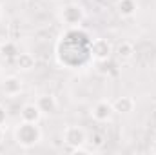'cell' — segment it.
I'll list each match as a JSON object with an SVG mask.
<instances>
[{
    "mask_svg": "<svg viewBox=\"0 0 156 155\" xmlns=\"http://www.w3.org/2000/svg\"><path fill=\"white\" fill-rule=\"evenodd\" d=\"M40 141H42V130H40L38 122L20 120L18 126L15 128V142L20 148H24V150L35 148Z\"/></svg>",
    "mask_w": 156,
    "mask_h": 155,
    "instance_id": "cell-1",
    "label": "cell"
},
{
    "mask_svg": "<svg viewBox=\"0 0 156 155\" xmlns=\"http://www.w3.org/2000/svg\"><path fill=\"white\" fill-rule=\"evenodd\" d=\"M62 139H64V142L69 146V152H73V150H76V148L83 146V144L87 142V133H85L83 128L71 124V126H67V128L64 130Z\"/></svg>",
    "mask_w": 156,
    "mask_h": 155,
    "instance_id": "cell-2",
    "label": "cell"
},
{
    "mask_svg": "<svg viewBox=\"0 0 156 155\" xmlns=\"http://www.w3.org/2000/svg\"><path fill=\"white\" fill-rule=\"evenodd\" d=\"M91 55L96 62H107L115 55V47L107 39H94L91 42Z\"/></svg>",
    "mask_w": 156,
    "mask_h": 155,
    "instance_id": "cell-3",
    "label": "cell"
},
{
    "mask_svg": "<svg viewBox=\"0 0 156 155\" xmlns=\"http://www.w3.org/2000/svg\"><path fill=\"white\" fill-rule=\"evenodd\" d=\"M62 22L67 24V26H80L85 18V11L82 6L78 4H67L64 9H62Z\"/></svg>",
    "mask_w": 156,
    "mask_h": 155,
    "instance_id": "cell-4",
    "label": "cell"
},
{
    "mask_svg": "<svg viewBox=\"0 0 156 155\" xmlns=\"http://www.w3.org/2000/svg\"><path fill=\"white\" fill-rule=\"evenodd\" d=\"M113 115H115V108H113V102L109 100H98L91 108V117L96 122H109Z\"/></svg>",
    "mask_w": 156,
    "mask_h": 155,
    "instance_id": "cell-5",
    "label": "cell"
},
{
    "mask_svg": "<svg viewBox=\"0 0 156 155\" xmlns=\"http://www.w3.org/2000/svg\"><path fill=\"white\" fill-rule=\"evenodd\" d=\"M24 89V80L16 75H9L2 80V93L5 97H16Z\"/></svg>",
    "mask_w": 156,
    "mask_h": 155,
    "instance_id": "cell-6",
    "label": "cell"
},
{
    "mask_svg": "<svg viewBox=\"0 0 156 155\" xmlns=\"http://www.w3.org/2000/svg\"><path fill=\"white\" fill-rule=\"evenodd\" d=\"M37 106L40 108V112H42L44 115H53V113L58 110L56 97H55V95H51V93L38 95V99H37Z\"/></svg>",
    "mask_w": 156,
    "mask_h": 155,
    "instance_id": "cell-7",
    "label": "cell"
},
{
    "mask_svg": "<svg viewBox=\"0 0 156 155\" xmlns=\"http://www.w3.org/2000/svg\"><path fill=\"white\" fill-rule=\"evenodd\" d=\"M115 55H116V59L122 62V64H125V62H131V60L134 59V55H136V49H134L133 42H129V40H123V42H120V44L116 46V49H115Z\"/></svg>",
    "mask_w": 156,
    "mask_h": 155,
    "instance_id": "cell-8",
    "label": "cell"
},
{
    "mask_svg": "<svg viewBox=\"0 0 156 155\" xmlns=\"http://www.w3.org/2000/svg\"><path fill=\"white\" fill-rule=\"evenodd\" d=\"M42 115H44V113L40 112V108L37 106V102H27V104H24L22 110H20V120H26V122H40Z\"/></svg>",
    "mask_w": 156,
    "mask_h": 155,
    "instance_id": "cell-9",
    "label": "cell"
},
{
    "mask_svg": "<svg viewBox=\"0 0 156 155\" xmlns=\"http://www.w3.org/2000/svg\"><path fill=\"white\" fill-rule=\"evenodd\" d=\"M134 106H136V102H134V99H133V97H129V95L118 97L116 100L113 102L115 113H123V115L133 113V112H134Z\"/></svg>",
    "mask_w": 156,
    "mask_h": 155,
    "instance_id": "cell-10",
    "label": "cell"
},
{
    "mask_svg": "<svg viewBox=\"0 0 156 155\" xmlns=\"http://www.w3.org/2000/svg\"><path fill=\"white\" fill-rule=\"evenodd\" d=\"M116 11L122 18H131L138 11V2L136 0H118L116 2Z\"/></svg>",
    "mask_w": 156,
    "mask_h": 155,
    "instance_id": "cell-11",
    "label": "cell"
},
{
    "mask_svg": "<svg viewBox=\"0 0 156 155\" xmlns=\"http://www.w3.org/2000/svg\"><path fill=\"white\" fill-rule=\"evenodd\" d=\"M18 46L15 40H4L0 42V57L5 59V60H15L18 57Z\"/></svg>",
    "mask_w": 156,
    "mask_h": 155,
    "instance_id": "cell-12",
    "label": "cell"
},
{
    "mask_svg": "<svg viewBox=\"0 0 156 155\" xmlns=\"http://www.w3.org/2000/svg\"><path fill=\"white\" fill-rule=\"evenodd\" d=\"M15 64H16V68H18L20 71L27 73V71H31V70L35 68L37 60H35V57H33L31 53H18V57L15 59Z\"/></svg>",
    "mask_w": 156,
    "mask_h": 155,
    "instance_id": "cell-13",
    "label": "cell"
},
{
    "mask_svg": "<svg viewBox=\"0 0 156 155\" xmlns=\"http://www.w3.org/2000/svg\"><path fill=\"white\" fill-rule=\"evenodd\" d=\"M87 142H91L93 150H100V148L105 144V139H104V135H102V133H93V135L87 139Z\"/></svg>",
    "mask_w": 156,
    "mask_h": 155,
    "instance_id": "cell-14",
    "label": "cell"
},
{
    "mask_svg": "<svg viewBox=\"0 0 156 155\" xmlns=\"http://www.w3.org/2000/svg\"><path fill=\"white\" fill-rule=\"evenodd\" d=\"M5 124H7V112H5V108L0 104V126L4 128Z\"/></svg>",
    "mask_w": 156,
    "mask_h": 155,
    "instance_id": "cell-15",
    "label": "cell"
},
{
    "mask_svg": "<svg viewBox=\"0 0 156 155\" xmlns=\"http://www.w3.org/2000/svg\"><path fill=\"white\" fill-rule=\"evenodd\" d=\"M2 142H4V128L0 126V144H2Z\"/></svg>",
    "mask_w": 156,
    "mask_h": 155,
    "instance_id": "cell-16",
    "label": "cell"
},
{
    "mask_svg": "<svg viewBox=\"0 0 156 155\" xmlns=\"http://www.w3.org/2000/svg\"><path fill=\"white\" fill-rule=\"evenodd\" d=\"M151 152H153V153L156 155V141H154V142H153V146H151Z\"/></svg>",
    "mask_w": 156,
    "mask_h": 155,
    "instance_id": "cell-17",
    "label": "cell"
},
{
    "mask_svg": "<svg viewBox=\"0 0 156 155\" xmlns=\"http://www.w3.org/2000/svg\"><path fill=\"white\" fill-rule=\"evenodd\" d=\"M2 17H4V7H2V4H0V20H2Z\"/></svg>",
    "mask_w": 156,
    "mask_h": 155,
    "instance_id": "cell-18",
    "label": "cell"
}]
</instances>
